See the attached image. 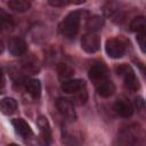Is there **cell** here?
Here are the masks:
<instances>
[{
    "label": "cell",
    "instance_id": "21",
    "mask_svg": "<svg viewBox=\"0 0 146 146\" xmlns=\"http://www.w3.org/2000/svg\"><path fill=\"white\" fill-rule=\"evenodd\" d=\"M11 25H13L11 17L3 9H0V30L9 29Z\"/></svg>",
    "mask_w": 146,
    "mask_h": 146
},
{
    "label": "cell",
    "instance_id": "3",
    "mask_svg": "<svg viewBox=\"0 0 146 146\" xmlns=\"http://www.w3.org/2000/svg\"><path fill=\"white\" fill-rule=\"evenodd\" d=\"M115 71L117 73V75L122 76L124 86L130 90V91H137L140 88V83L138 78L136 76L133 70L127 65V64H121L119 66L115 67Z\"/></svg>",
    "mask_w": 146,
    "mask_h": 146
},
{
    "label": "cell",
    "instance_id": "16",
    "mask_svg": "<svg viewBox=\"0 0 146 146\" xmlns=\"http://www.w3.org/2000/svg\"><path fill=\"white\" fill-rule=\"evenodd\" d=\"M26 91L31 95L32 98H39L41 95V83L36 79H31L25 83Z\"/></svg>",
    "mask_w": 146,
    "mask_h": 146
},
{
    "label": "cell",
    "instance_id": "2",
    "mask_svg": "<svg viewBox=\"0 0 146 146\" xmlns=\"http://www.w3.org/2000/svg\"><path fill=\"white\" fill-rule=\"evenodd\" d=\"M83 13L81 10L71 11L59 24V32L66 39H74L79 32L80 21Z\"/></svg>",
    "mask_w": 146,
    "mask_h": 146
},
{
    "label": "cell",
    "instance_id": "7",
    "mask_svg": "<svg viewBox=\"0 0 146 146\" xmlns=\"http://www.w3.org/2000/svg\"><path fill=\"white\" fill-rule=\"evenodd\" d=\"M36 124H38L39 130H40L39 140H40L41 145L42 146H49L51 143V130H50V125H49L47 117L46 116H39Z\"/></svg>",
    "mask_w": 146,
    "mask_h": 146
},
{
    "label": "cell",
    "instance_id": "20",
    "mask_svg": "<svg viewBox=\"0 0 146 146\" xmlns=\"http://www.w3.org/2000/svg\"><path fill=\"white\" fill-rule=\"evenodd\" d=\"M73 95L74 96L72 98V103L76 104V105H83L88 99V94H87L86 89H81V90H79L78 92H75Z\"/></svg>",
    "mask_w": 146,
    "mask_h": 146
},
{
    "label": "cell",
    "instance_id": "18",
    "mask_svg": "<svg viewBox=\"0 0 146 146\" xmlns=\"http://www.w3.org/2000/svg\"><path fill=\"white\" fill-rule=\"evenodd\" d=\"M146 29V21L144 16H137L130 22V30L136 33H144Z\"/></svg>",
    "mask_w": 146,
    "mask_h": 146
},
{
    "label": "cell",
    "instance_id": "6",
    "mask_svg": "<svg viewBox=\"0 0 146 146\" xmlns=\"http://www.w3.org/2000/svg\"><path fill=\"white\" fill-rule=\"evenodd\" d=\"M81 48L89 54H94L100 48V38L97 33H86L81 39Z\"/></svg>",
    "mask_w": 146,
    "mask_h": 146
},
{
    "label": "cell",
    "instance_id": "4",
    "mask_svg": "<svg viewBox=\"0 0 146 146\" xmlns=\"http://www.w3.org/2000/svg\"><path fill=\"white\" fill-rule=\"evenodd\" d=\"M108 75H110V72H108V68L105 64L103 63H97V64H94L89 71H88V76L89 79L91 80V82H94L96 86L108 80Z\"/></svg>",
    "mask_w": 146,
    "mask_h": 146
},
{
    "label": "cell",
    "instance_id": "1",
    "mask_svg": "<svg viewBox=\"0 0 146 146\" xmlns=\"http://www.w3.org/2000/svg\"><path fill=\"white\" fill-rule=\"evenodd\" d=\"M140 136L141 131L139 125L131 124L124 127L117 132L113 141V146H136L140 139Z\"/></svg>",
    "mask_w": 146,
    "mask_h": 146
},
{
    "label": "cell",
    "instance_id": "5",
    "mask_svg": "<svg viewBox=\"0 0 146 146\" xmlns=\"http://www.w3.org/2000/svg\"><path fill=\"white\" fill-rule=\"evenodd\" d=\"M105 50L111 58L117 59V58H121L125 54V44L120 39L113 38L106 41Z\"/></svg>",
    "mask_w": 146,
    "mask_h": 146
},
{
    "label": "cell",
    "instance_id": "19",
    "mask_svg": "<svg viewBox=\"0 0 146 146\" xmlns=\"http://www.w3.org/2000/svg\"><path fill=\"white\" fill-rule=\"evenodd\" d=\"M57 72H58L59 78L63 79L64 81L71 79L73 76V74H74L73 67L71 65L66 64V63H59L58 66H57Z\"/></svg>",
    "mask_w": 146,
    "mask_h": 146
},
{
    "label": "cell",
    "instance_id": "8",
    "mask_svg": "<svg viewBox=\"0 0 146 146\" xmlns=\"http://www.w3.org/2000/svg\"><path fill=\"white\" fill-rule=\"evenodd\" d=\"M56 107L58 110V112L66 119L68 120H75L76 114H75V110H74V105L73 103L64 97H59L56 100Z\"/></svg>",
    "mask_w": 146,
    "mask_h": 146
},
{
    "label": "cell",
    "instance_id": "12",
    "mask_svg": "<svg viewBox=\"0 0 146 146\" xmlns=\"http://www.w3.org/2000/svg\"><path fill=\"white\" fill-rule=\"evenodd\" d=\"M86 82L81 79H68L63 81L62 90L66 94H75L81 89H84Z\"/></svg>",
    "mask_w": 146,
    "mask_h": 146
},
{
    "label": "cell",
    "instance_id": "15",
    "mask_svg": "<svg viewBox=\"0 0 146 146\" xmlns=\"http://www.w3.org/2000/svg\"><path fill=\"white\" fill-rule=\"evenodd\" d=\"M104 18L99 15H94L87 19L86 29L89 31V33H96L104 26Z\"/></svg>",
    "mask_w": 146,
    "mask_h": 146
},
{
    "label": "cell",
    "instance_id": "10",
    "mask_svg": "<svg viewBox=\"0 0 146 146\" xmlns=\"http://www.w3.org/2000/svg\"><path fill=\"white\" fill-rule=\"evenodd\" d=\"M8 50L13 56H22L27 50V44L22 38H11L8 42Z\"/></svg>",
    "mask_w": 146,
    "mask_h": 146
},
{
    "label": "cell",
    "instance_id": "9",
    "mask_svg": "<svg viewBox=\"0 0 146 146\" xmlns=\"http://www.w3.org/2000/svg\"><path fill=\"white\" fill-rule=\"evenodd\" d=\"M133 105L131 104V102L124 97H121L119 99H116V102L114 103V111L117 115L122 116V117H129L133 114Z\"/></svg>",
    "mask_w": 146,
    "mask_h": 146
},
{
    "label": "cell",
    "instance_id": "26",
    "mask_svg": "<svg viewBox=\"0 0 146 146\" xmlns=\"http://www.w3.org/2000/svg\"><path fill=\"white\" fill-rule=\"evenodd\" d=\"M3 51V43H2V41L0 40V54Z\"/></svg>",
    "mask_w": 146,
    "mask_h": 146
},
{
    "label": "cell",
    "instance_id": "13",
    "mask_svg": "<svg viewBox=\"0 0 146 146\" xmlns=\"http://www.w3.org/2000/svg\"><path fill=\"white\" fill-rule=\"evenodd\" d=\"M17 110V102L11 97H5L0 99V112L5 115H11Z\"/></svg>",
    "mask_w": 146,
    "mask_h": 146
},
{
    "label": "cell",
    "instance_id": "17",
    "mask_svg": "<svg viewBox=\"0 0 146 146\" xmlns=\"http://www.w3.org/2000/svg\"><path fill=\"white\" fill-rule=\"evenodd\" d=\"M7 5L10 9H13L15 11H19V13L26 11L31 7V2L26 1V0H10L7 2Z\"/></svg>",
    "mask_w": 146,
    "mask_h": 146
},
{
    "label": "cell",
    "instance_id": "11",
    "mask_svg": "<svg viewBox=\"0 0 146 146\" xmlns=\"http://www.w3.org/2000/svg\"><path fill=\"white\" fill-rule=\"evenodd\" d=\"M11 124L15 129V131L23 138H30L33 136V131L31 129V127L29 125V123L21 119V117H17V119H14L11 120Z\"/></svg>",
    "mask_w": 146,
    "mask_h": 146
},
{
    "label": "cell",
    "instance_id": "14",
    "mask_svg": "<svg viewBox=\"0 0 146 146\" xmlns=\"http://www.w3.org/2000/svg\"><path fill=\"white\" fill-rule=\"evenodd\" d=\"M96 90H97V94H98L100 97H103V98H108V97H111V96L114 94V91H115V86H114V83H113L112 81L106 80V81H104V82L97 84V86H96Z\"/></svg>",
    "mask_w": 146,
    "mask_h": 146
},
{
    "label": "cell",
    "instance_id": "24",
    "mask_svg": "<svg viewBox=\"0 0 146 146\" xmlns=\"http://www.w3.org/2000/svg\"><path fill=\"white\" fill-rule=\"evenodd\" d=\"M135 104H136V106H137V110H139V111H143L144 110V100L141 99V98H136V102H135Z\"/></svg>",
    "mask_w": 146,
    "mask_h": 146
},
{
    "label": "cell",
    "instance_id": "25",
    "mask_svg": "<svg viewBox=\"0 0 146 146\" xmlns=\"http://www.w3.org/2000/svg\"><path fill=\"white\" fill-rule=\"evenodd\" d=\"M5 86V79H3V74H2V71L0 70V90L3 88Z\"/></svg>",
    "mask_w": 146,
    "mask_h": 146
},
{
    "label": "cell",
    "instance_id": "27",
    "mask_svg": "<svg viewBox=\"0 0 146 146\" xmlns=\"http://www.w3.org/2000/svg\"><path fill=\"white\" fill-rule=\"evenodd\" d=\"M7 146H19V145H17V144H14V143H13V144H8Z\"/></svg>",
    "mask_w": 146,
    "mask_h": 146
},
{
    "label": "cell",
    "instance_id": "23",
    "mask_svg": "<svg viewBox=\"0 0 146 146\" xmlns=\"http://www.w3.org/2000/svg\"><path fill=\"white\" fill-rule=\"evenodd\" d=\"M48 3H49V5H51V6H55V7H62V6H65V5H68V3H72V2H70V1H58V0L52 1V0H50V1H48Z\"/></svg>",
    "mask_w": 146,
    "mask_h": 146
},
{
    "label": "cell",
    "instance_id": "22",
    "mask_svg": "<svg viewBox=\"0 0 146 146\" xmlns=\"http://www.w3.org/2000/svg\"><path fill=\"white\" fill-rule=\"evenodd\" d=\"M136 40L141 49L143 52H145V46H146V33H137V36H136Z\"/></svg>",
    "mask_w": 146,
    "mask_h": 146
}]
</instances>
